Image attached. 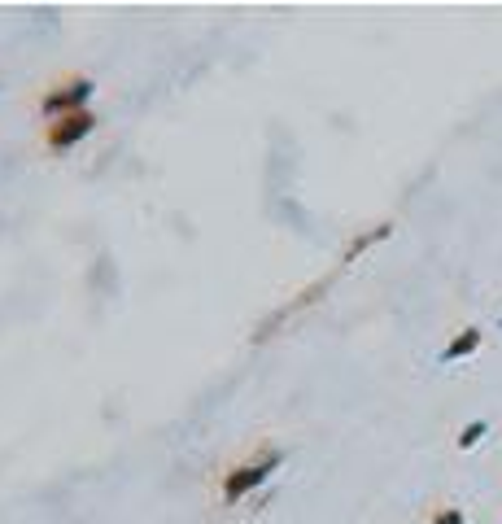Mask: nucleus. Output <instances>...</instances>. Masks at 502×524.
I'll return each mask as SVG.
<instances>
[{
    "label": "nucleus",
    "mask_w": 502,
    "mask_h": 524,
    "mask_svg": "<svg viewBox=\"0 0 502 524\" xmlns=\"http://www.w3.org/2000/svg\"><path fill=\"white\" fill-rule=\"evenodd\" d=\"M476 345H481V332H476V328H468L459 341H450V345H446V359H463V354H472Z\"/></svg>",
    "instance_id": "nucleus-4"
},
{
    "label": "nucleus",
    "mask_w": 502,
    "mask_h": 524,
    "mask_svg": "<svg viewBox=\"0 0 502 524\" xmlns=\"http://www.w3.org/2000/svg\"><path fill=\"white\" fill-rule=\"evenodd\" d=\"M92 92H97V83H92L88 75H70V79H57L49 92H44V101H40V114L49 118H66V114H79V110H88V101H92Z\"/></svg>",
    "instance_id": "nucleus-2"
},
{
    "label": "nucleus",
    "mask_w": 502,
    "mask_h": 524,
    "mask_svg": "<svg viewBox=\"0 0 502 524\" xmlns=\"http://www.w3.org/2000/svg\"><path fill=\"white\" fill-rule=\"evenodd\" d=\"M276 468H280V450L262 446L254 459L236 463V468L223 476V498H227V503H236V498H245L249 490H258L262 481H271V472H276Z\"/></svg>",
    "instance_id": "nucleus-1"
},
{
    "label": "nucleus",
    "mask_w": 502,
    "mask_h": 524,
    "mask_svg": "<svg viewBox=\"0 0 502 524\" xmlns=\"http://www.w3.org/2000/svg\"><path fill=\"white\" fill-rule=\"evenodd\" d=\"M437 524H463V516H459V511H441Z\"/></svg>",
    "instance_id": "nucleus-6"
},
{
    "label": "nucleus",
    "mask_w": 502,
    "mask_h": 524,
    "mask_svg": "<svg viewBox=\"0 0 502 524\" xmlns=\"http://www.w3.org/2000/svg\"><path fill=\"white\" fill-rule=\"evenodd\" d=\"M485 437V424H468L463 428V437H459V446H476Z\"/></svg>",
    "instance_id": "nucleus-5"
},
{
    "label": "nucleus",
    "mask_w": 502,
    "mask_h": 524,
    "mask_svg": "<svg viewBox=\"0 0 502 524\" xmlns=\"http://www.w3.org/2000/svg\"><path fill=\"white\" fill-rule=\"evenodd\" d=\"M92 131H97V114H92V110H79V114L53 118V123L44 127V145H49L53 153H62V149H75L79 140H88Z\"/></svg>",
    "instance_id": "nucleus-3"
}]
</instances>
